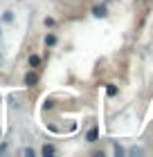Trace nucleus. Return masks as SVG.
<instances>
[{
  "instance_id": "1",
  "label": "nucleus",
  "mask_w": 153,
  "mask_h": 157,
  "mask_svg": "<svg viewBox=\"0 0 153 157\" xmlns=\"http://www.w3.org/2000/svg\"><path fill=\"white\" fill-rule=\"evenodd\" d=\"M38 83V74L36 72H27L25 74V85H36Z\"/></svg>"
},
{
  "instance_id": "2",
  "label": "nucleus",
  "mask_w": 153,
  "mask_h": 157,
  "mask_svg": "<svg viewBox=\"0 0 153 157\" xmlns=\"http://www.w3.org/2000/svg\"><path fill=\"white\" fill-rule=\"evenodd\" d=\"M92 13H95L97 18H104L106 13H108V9H106L104 5H95V7H92Z\"/></svg>"
},
{
  "instance_id": "3",
  "label": "nucleus",
  "mask_w": 153,
  "mask_h": 157,
  "mask_svg": "<svg viewBox=\"0 0 153 157\" xmlns=\"http://www.w3.org/2000/svg\"><path fill=\"white\" fill-rule=\"evenodd\" d=\"M41 153L45 155V157H50V155H54V153H56V148H54L52 144H45V146L41 148Z\"/></svg>"
},
{
  "instance_id": "4",
  "label": "nucleus",
  "mask_w": 153,
  "mask_h": 157,
  "mask_svg": "<svg viewBox=\"0 0 153 157\" xmlns=\"http://www.w3.org/2000/svg\"><path fill=\"white\" fill-rule=\"evenodd\" d=\"M97 137H99L97 128H92V130H88V135H86V139H88V141H97Z\"/></svg>"
},
{
  "instance_id": "5",
  "label": "nucleus",
  "mask_w": 153,
  "mask_h": 157,
  "mask_svg": "<svg viewBox=\"0 0 153 157\" xmlns=\"http://www.w3.org/2000/svg\"><path fill=\"white\" fill-rule=\"evenodd\" d=\"M30 65H32V67H38V65H41V56L30 54Z\"/></svg>"
},
{
  "instance_id": "6",
  "label": "nucleus",
  "mask_w": 153,
  "mask_h": 157,
  "mask_svg": "<svg viewBox=\"0 0 153 157\" xmlns=\"http://www.w3.org/2000/svg\"><path fill=\"white\" fill-rule=\"evenodd\" d=\"M45 45L47 47H54L56 45V36H54V34H47V36H45Z\"/></svg>"
},
{
  "instance_id": "7",
  "label": "nucleus",
  "mask_w": 153,
  "mask_h": 157,
  "mask_svg": "<svg viewBox=\"0 0 153 157\" xmlns=\"http://www.w3.org/2000/svg\"><path fill=\"white\" fill-rule=\"evenodd\" d=\"M2 20H5V23H11V20H14V13H11V11H5Z\"/></svg>"
},
{
  "instance_id": "8",
  "label": "nucleus",
  "mask_w": 153,
  "mask_h": 157,
  "mask_svg": "<svg viewBox=\"0 0 153 157\" xmlns=\"http://www.w3.org/2000/svg\"><path fill=\"white\" fill-rule=\"evenodd\" d=\"M108 94L115 97V94H117V88H115V85H108Z\"/></svg>"
}]
</instances>
